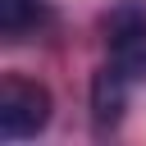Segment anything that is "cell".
Returning <instances> with one entry per match:
<instances>
[{"mask_svg":"<svg viewBox=\"0 0 146 146\" xmlns=\"http://www.w3.org/2000/svg\"><path fill=\"white\" fill-rule=\"evenodd\" d=\"M105 41H110V64L123 68L132 82L146 78V9H114L105 23Z\"/></svg>","mask_w":146,"mask_h":146,"instance_id":"obj_2","label":"cell"},{"mask_svg":"<svg viewBox=\"0 0 146 146\" xmlns=\"http://www.w3.org/2000/svg\"><path fill=\"white\" fill-rule=\"evenodd\" d=\"M50 23V5L46 0H0V32L9 41H23L27 32Z\"/></svg>","mask_w":146,"mask_h":146,"instance_id":"obj_4","label":"cell"},{"mask_svg":"<svg viewBox=\"0 0 146 146\" xmlns=\"http://www.w3.org/2000/svg\"><path fill=\"white\" fill-rule=\"evenodd\" d=\"M128 87H132V78H128L123 68H114V64L96 68V78H91V119H96V128H114V123L123 119V110H128Z\"/></svg>","mask_w":146,"mask_h":146,"instance_id":"obj_3","label":"cell"},{"mask_svg":"<svg viewBox=\"0 0 146 146\" xmlns=\"http://www.w3.org/2000/svg\"><path fill=\"white\" fill-rule=\"evenodd\" d=\"M50 123V91L32 78H5L0 87V137L23 141Z\"/></svg>","mask_w":146,"mask_h":146,"instance_id":"obj_1","label":"cell"}]
</instances>
